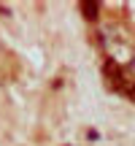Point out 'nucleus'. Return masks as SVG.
I'll return each mask as SVG.
<instances>
[{
    "label": "nucleus",
    "mask_w": 135,
    "mask_h": 146,
    "mask_svg": "<svg viewBox=\"0 0 135 146\" xmlns=\"http://www.w3.org/2000/svg\"><path fill=\"white\" fill-rule=\"evenodd\" d=\"M81 14H84V19H97V14H100V5L95 3V0H84L81 3Z\"/></svg>",
    "instance_id": "f257e3e1"
},
{
    "label": "nucleus",
    "mask_w": 135,
    "mask_h": 146,
    "mask_svg": "<svg viewBox=\"0 0 135 146\" xmlns=\"http://www.w3.org/2000/svg\"><path fill=\"white\" fill-rule=\"evenodd\" d=\"M114 89H119L122 95H127L130 100H135V78H122V81L116 84Z\"/></svg>",
    "instance_id": "f03ea898"
},
{
    "label": "nucleus",
    "mask_w": 135,
    "mask_h": 146,
    "mask_svg": "<svg viewBox=\"0 0 135 146\" xmlns=\"http://www.w3.org/2000/svg\"><path fill=\"white\" fill-rule=\"evenodd\" d=\"M132 70H135V57H132Z\"/></svg>",
    "instance_id": "7ed1b4c3"
}]
</instances>
